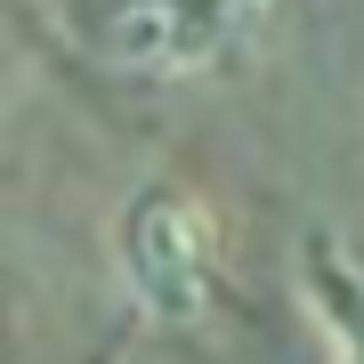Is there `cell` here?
I'll list each match as a JSON object with an SVG mask.
<instances>
[{
	"mask_svg": "<svg viewBox=\"0 0 364 364\" xmlns=\"http://www.w3.org/2000/svg\"><path fill=\"white\" fill-rule=\"evenodd\" d=\"M114 267L154 324H195L219 291V210L170 178H146L114 219Z\"/></svg>",
	"mask_w": 364,
	"mask_h": 364,
	"instance_id": "1",
	"label": "cell"
},
{
	"mask_svg": "<svg viewBox=\"0 0 364 364\" xmlns=\"http://www.w3.org/2000/svg\"><path fill=\"white\" fill-rule=\"evenodd\" d=\"M275 0H122L105 49L138 73H210L251 41Z\"/></svg>",
	"mask_w": 364,
	"mask_h": 364,
	"instance_id": "2",
	"label": "cell"
},
{
	"mask_svg": "<svg viewBox=\"0 0 364 364\" xmlns=\"http://www.w3.org/2000/svg\"><path fill=\"white\" fill-rule=\"evenodd\" d=\"M299 299H308L332 364H364V259L340 235H308L299 243Z\"/></svg>",
	"mask_w": 364,
	"mask_h": 364,
	"instance_id": "3",
	"label": "cell"
}]
</instances>
